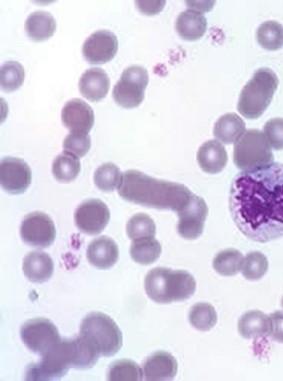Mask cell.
Returning <instances> with one entry per match:
<instances>
[{
  "label": "cell",
  "instance_id": "1",
  "mask_svg": "<svg viewBox=\"0 0 283 381\" xmlns=\"http://www.w3.org/2000/svg\"><path fill=\"white\" fill-rule=\"evenodd\" d=\"M232 218L249 239L267 243L283 236V164L242 171L229 193Z\"/></svg>",
  "mask_w": 283,
  "mask_h": 381
},
{
  "label": "cell",
  "instance_id": "2",
  "mask_svg": "<svg viewBox=\"0 0 283 381\" xmlns=\"http://www.w3.org/2000/svg\"><path fill=\"white\" fill-rule=\"evenodd\" d=\"M117 189L120 196L129 202L176 213L193 195L182 184L156 179L137 170L123 173Z\"/></svg>",
  "mask_w": 283,
  "mask_h": 381
},
{
  "label": "cell",
  "instance_id": "3",
  "mask_svg": "<svg viewBox=\"0 0 283 381\" xmlns=\"http://www.w3.org/2000/svg\"><path fill=\"white\" fill-rule=\"evenodd\" d=\"M146 295L158 304H170L190 298L196 289L193 276L185 270L158 267L150 270L144 279Z\"/></svg>",
  "mask_w": 283,
  "mask_h": 381
},
{
  "label": "cell",
  "instance_id": "4",
  "mask_svg": "<svg viewBox=\"0 0 283 381\" xmlns=\"http://www.w3.org/2000/svg\"><path fill=\"white\" fill-rule=\"evenodd\" d=\"M278 83L279 79L271 69H258L241 91L238 111L249 119L260 116L270 104Z\"/></svg>",
  "mask_w": 283,
  "mask_h": 381
},
{
  "label": "cell",
  "instance_id": "5",
  "mask_svg": "<svg viewBox=\"0 0 283 381\" xmlns=\"http://www.w3.org/2000/svg\"><path fill=\"white\" fill-rule=\"evenodd\" d=\"M233 160L242 171H253L273 162L271 145L261 131L248 129L234 143Z\"/></svg>",
  "mask_w": 283,
  "mask_h": 381
},
{
  "label": "cell",
  "instance_id": "6",
  "mask_svg": "<svg viewBox=\"0 0 283 381\" xmlns=\"http://www.w3.org/2000/svg\"><path fill=\"white\" fill-rule=\"evenodd\" d=\"M75 352L70 339L60 340L49 349L38 363L27 366L25 380H54L64 376L74 367Z\"/></svg>",
  "mask_w": 283,
  "mask_h": 381
},
{
  "label": "cell",
  "instance_id": "7",
  "mask_svg": "<svg viewBox=\"0 0 283 381\" xmlns=\"http://www.w3.org/2000/svg\"><path fill=\"white\" fill-rule=\"evenodd\" d=\"M80 332L94 341L103 356L115 355L122 345L120 329L113 319L101 312L87 314L81 321Z\"/></svg>",
  "mask_w": 283,
  "mask_h": 381
},
{
  "label": "cell",
  "instance_id": "8",
  "mask_svg": "<svg viewBox=\"0 0 283 381\" xmlns=\"http://www.w3.org/2000/svg\"><path fill=\"white\" fill-rule=\"evenodd\" d=\"M148 80V73L144 67L139 65L127 67L113 88L114 101L124 108L138 106L144 100Z\"/></svg>",
  "mask_w": 283,
  "mask_h": 381
},
{
  "label": "cell",
  "instance_id": "9",
  "mask_svg": "<svg viewBox=\"0 0 283 381\" xmlns=\"http://www.w3.org/2000/svg\"><path fill=\"white\" fill-rule=\"evenodd\" d=\"M20 335L25 345L41 356L61 340L57 327L45 318L26 321L21 327Z\"/></svg>",
  "mask_w": 283,
  "mask_h": 381
},
{
  "label": "cell",
  "instance_id": "10",
  "mask_svg": "<svg viewBox=\"0 0 283 381\" xmlns=\"http://www.w3.org/2000/svg\"><path fill=\"white\" fill-rule=\"evenodd\" d=\"M20 234L27 245L45 248L53 243L56 230L49 216L42 212H33L26 215L22 221Z\"/></svg>",
  "mask_w": 283,
  "mask_h": 381
},
{
  "label": "cell",
  "instance_id": "11",
  "mask_svg": "<svg viewBox=\"0 0 283 381\" xmlns=\"http://www.w3.org/2000/svg\"><path fill=\"white\" fill-rule=\"evenodd\" d=\"M109 219L110 212L107 206L98 199L83 201L74 214L77 228L88 235L100 234L108 224Z\"/></svg>",
  "mask_w": 283,
  "mask_h": 381
},
{
  "label": "cell",
  "instance_id": "12",
  "mask_svg": "<svg viewBox=\"0 0 283 381\" xmlns=\"http://www.w3.org/2000/svg\"><path fill=\"white\" fill-rule=\"evenodd\" d=\"M208 212L205 201L195 194L189 203L176 214L178 216L177 231L187 240L198 238L203 232Z\"/></svg>",
  "mask_w": 283,
  "mask_h": 381
},
{
  "label": "cell",
  "instance_id": "13",
  "mask_svg": "<svg viewBox=\"0 0 283 381\" xmlns=\"http://www.w3.org/2000/svg\"><path fill=\"white\" fill-rule=\"evenodd\" d=\"M118 48L116 36L107 29H100L92 34L84 41L83 57L91 64H102L111 60Z\"/></svg>",
  "mask_w": 283,
  "mask_h": 381
},
{
  "label": "cell",
  "instance_id": "14",
  "mask_svg": "<svg viewBox=\"0 0 283 381\" xmlns=\"http://www.w3.org/2000/svg\"><path fill=\"white\" fill-rule=\"evenodd\" d=\"M1 186L12 194L24 193L31 182V171L28 164L22 159L5 157L0 164Z\"/></svg>",
  "mask_w": 283,
  "mask_h": 381
},
{
  "label": "cell",
  "instance_id": "15",
  "mask_svg": "<svg viewBox=\"0 0 283 381\" xmlns=\"http://www.w3.org/2000/svg\"><path fill=\"white\" fill-rule=\"evenodd\" d=\"M61 119L71 133L88 134L94 123V114L91 106L77 98L65 103L62 110Z\"/></svg>",
  "mask_w": 283,
  "mask_h": 381
},
{
  "label": "cell",
  "instance_id": "16",
  "mask_svg": "<svg viewBox=\"0 0 283 381\" xmlns=\"http://www.w3.org/2000/svg\"><path fill=\"white\" fill-rule=\"evenodd\" d=\"M177 369L176 358L168 352L159 351L146 359L142 370L145 380L163 381L174 379Z\"/></svg>",
  "mask_w": 283,
  "mask_h": 381
},
{
  "label": "cell",
  "instance_id": "17",
  "mask_svg": "<svg viewBox=\"0 0 283 381\" xmlns=\"http://www.w3.org/2000/svg\"><path fill=\"white\" fill-rule=\"evenodd\" d=\"M86 257L88 262L100 269L111 268L117 262L119 250L115 241L106 236L94 239L87 246Z\"/></svg>",
  "mask_w": 283,
  "mask_h": 381
},
{
  "label": "cell",
  "instance_id": "18",
  "mask_svg": "<svg viewBox=\"0 0 283 381\" xmlns=\"http://www.w3.org/2000/svg\"><path fill=\"white\" fill-rule=\"evenodd\" d=\"M80 93L90 101H98L107 95L110 79L101 68L94 67L86 70L79 81Z\"/></svg>",
  "mask_w": 283,
  "mask_h": 381
},
{
  "label": "cell",
  "instance_id": "19",
  "mask_svg": "<svg viewBox=\"0 0 283 381\" xmlns=\"http://www.w3.org/2000/svg\"><path fill=\"white\" fill-rule=\"evenodd\" d=\"M197 161L203 171L215 174L224 169L228 155L224 147L218 140H210L198 149Z\"/></svg>",
  "mask_w": 283,
  "mask_h": 381
},
{
  "label": "cell",
  "instance_id": "20",
  "mask_svg": "<svg viewBox=\"0 0 283 381\" xmlns=\"http://www.w3.org/2000/svg\"><path fill=\"white\" fill-rule=\"evenodd\" d=\"M53 262L48 254L33 251L23 258V270L26 278L32 282L42 283L53 275Z\"/></svg>",
  "mask_w": 283,
  "mask_h": 381
},
{
  "label": "cell",
  "instance_id": "21",
  "mask_svg": "<svg viewBox=\"0 0 283 381\" xmlns=\"http://www.w3.org/2000/svg\"><path fill=\"white\" fill-rule=\"evenodd\" d=\"M175 27L181 38L189 41L196 40L205 34L207 21L202 12L188 9L179 14Z\"/></svg>",
  "mask_w": 283,
  "mask_h": 381
},
{
  "label": "cell",
  "instance_id": "22",
  "mask_svg": "<svg viewBox=\"0 0 283 381\" xmlns=\"http://www.w3.org/2000/svg\"><path fill=\"white\" fill-rule=\"evenodd\" d=\"M56 27V21L52 14L42 10L31 13L25 22V32L34 41L49 39L54 34Z\"/></svg>",
  "mask_w": 283,
  "mask_h": 381
},
{
  "label": "cell",
  "instance_id": "23",
  "mask_svg": "<svg viewBox=\"0 0 283 381\" xmlns=\"http://www.w3.org/2000/svg\"><path fill=\"white\" fill-rule=\"evenodd\" d=\"M269 317L260 310L248 311L238 321L239 332L247 339L269 335Z\"/></svg>",
  "mask_w": 283,
  "mask_h": 381
},
{
  "label": "cell",
  "instance_id": "24",
  "mask_svg": "<svg viewBox=\"0 0 283 381\" xmlns=\"http://www.w3.org/2000/svg\"><path fill=\"white\" fill-rule=\"evenodd\" d=\"M245 131V123L236 113L221 116L215 122L213 135L224 144L234 143Z\"/></svg>",
  "mask_w": 283,
  "mask_h": 381
},
{
  "label": "cell",
  "instance_id": "25",
  "mask_svg": "<svg viewBox=\"0 0 283 381\" xmlns=\"http://www.w3.org/2000/svg\"><path fill=\"white\" fill-rule=\"evenodd\" d=\"M80 169L79 158L66 151L57 155L52 164L53 175L60 182L67 183L74 180Z\"/></svg>",
  "mask_w": 283,
  "mask_h": 381
},
{
  "label": "cell",
  "instance_id": "26",
  "mask_svg": "<svg viewBox=\"0 0 283 381\" xmlns=\"http://www.w3.org/2000/svg\"><path fill=\"white\" fill-rule=\"evenodd\" d=\"M161 245L154 238L133 241L130 254L132 259L141 265H150L160 256Z\"/></svg>",
  "mask_w": 283,
  "mask_h": 381
},
{
  "label": "cell",
  "instance_id": "27",
  "mask_svg": "<svg viewBox=\"0 0 283 381\" xmlns=\"http://www.w3.org/2000/svg\"><path fill=\"white\" fill-rule=\"evenodd\" d=\"M258 44L269 51H275L283 46V26L275 21L261 23L256 30Z\"/></svg>",
  "mask_w": 283,
  "mask_h": 381
},
{
  "label": "cell",
  "instance_id": "28",
  "mask_svg": "<svg viewBox=\"0 0 283 381\" xmlns=\"http://www.w3.org/2000/svg\"><path fill=\"white\" fill-rule=\"evenodd\" d=\"M143 377V370L139 365L128 359L111 363L107 374V379L110 381H140Z\"/></svg>",
  "mask_w": 283,
  "mask_h": 381
},
{
  "label": "cell",
  "instance_id": "29",
  "mask_svg": "<svg viewBox=\"0 0 283 381\" xmlns=\"http://www.w3.org/2000/svg\"><path fill=\"white\" fill-rule=\"evenodd\" d=\"M243 262L242 254L235 249L219 251L213 260V269L220 275L232 276L241 270Z\"/></svg>",
  "mask_w": 283,
  "mask_h": 381
},
{
  "label": "cell",
  "instance_id": "30",
  "mask_svg": "<svg viewBox=\"0 0 283 381\" xmlns=\"http://www.w3.org/2000/svg\"><path fill=\"white\" fill-rule=\"evenodd\" d=\"M191 325L200 331H208L215 326L217 321L216 311L208 303L194 304L189 314Z\"/></svg>",
  "mask_w": 283,
  "mask_h": 381
},
{
  "label": "cell",
  "instance_id": "31",
  "mask_svg": "<svg viewBox=\"0 0 283 381\" xmlns=\"http://www.w3.org/2000/svg\"><path fill=\"white\" fill-rule=\"evenodd\" d=\"M1 89L10 93L19 88L24 82L25 70L17 61H7L1 66Z\"/></svg>",
  "mask_w": 283,
  "mask_h": 381
},
{
  "label": "cell",
  "instance_id": "32",
  "mask_svg": "<svg viewBox=\"0 0 283 381\" xmlns=\"http://www.w3.org/2000/svg\"><path fill=\"white\" fill-rule=\"evenodd\" d=\"M126 230L127 236L133 241L154 238L156 225L154 221L148 214L138 213L128 221Z\"/></svg>",
  "mask_w": 283,
  "mask_h": 381
},
{
  "label": "cell",
  "instance_id": "33",
  "mask_svg": "<svg viewBox=\"0 0 283 381\" xmlns=\"http://www.w3.org/2000/svg\"><path fill=\"white\" fill-rule=\"evenodd\" d=\"M122 173L118 167L107 162L98 167L94 174V182L96 187L104 192H111L118 187Z\"/></svg>",
  "mask_w": 283,
  "mask_h": 381
},
{
  "label": "cell",
  "instance_id": "34",
  "mask_svg": "<svg viewBox=\"0 0 283 381\" xmlns=\"http://www.w3.org/2000/svg\"><path fill=\"white\" fill-rule=\"evenodd\" d=\"M268 267V260L262 253L251 251L243 258L241 273L247 280H257L267 273Z\"/></svg>",
  "mask_w": 283,
  "mask_h": 381
},
{
  "label": "cell",
  "instance_id": "35",
  "mask_svg": "<svg viewBox=\"0 0 283 381\" xmlns=\"http://www.w3.org/2000/svg\"><path fill=\"white\" fill-rule=\"evenodd\" d=\"M91 138L88 134L70 133L64 138V151L72 153L78 158L84 156L90 150Z\"/></svg>",
  "mask_w": 283,
  "mask_h": 381
},
{
  "label": "cell",
  "instance_id": "36",
  "mask_svg": "<svg viewBox=\"0 0 283 381\" xmlns=\"http://www.w3.org/2000/svg\"><path fill=\"white\" fill-rule=\"evenodd\" d=\"M263 131L271 147L275 150L283 149V118H273L267 121Z\"/></svg>",
  "mask_w": 283,
  "mask_h": 381
},
{
  "label": "cell",
  "instance_id": "37",
  "mask_svg": "<svg viewBox=\"0 0 283 381\" xmlns=\"http://www.w3.org/2000/svg\"><path fill=\"white\" fill-rule=\"evenodd\" d=\"M269 336L275 341L283 343V312L275 311L269 316Z\"/></svg>",
  "mask_w": 283,
  "mask_h": 381
},
{
  "label": "cell",
  "instance_id": "38",
  "mask_svg": "<svg viewBox=\"0 0 283 381\" xmlns=\"http://www.w3.org/2000/svg\"><path fill=\"white\" fill-rule=\"evenodd\" d=\"M138 10L146 15H153L160 12L165 6V1H135Z\"/></svg>",
  "mask_w": 283,
  "mask_h": 381
},
{
  "label": "cell",
  "instance_id": "39",
  "mask_svg": "<svg viewBox=\"0 0 283 381\" xmlns=\"http://www.w3.org/2000/svg\"><path fill=\"white\" fill-rule=\"evenodd\" d=\"M282 308H283V297H282Z\"/></svg>",
  "mask_w": 283,
  "mask_h": 381
}]
</instances>
